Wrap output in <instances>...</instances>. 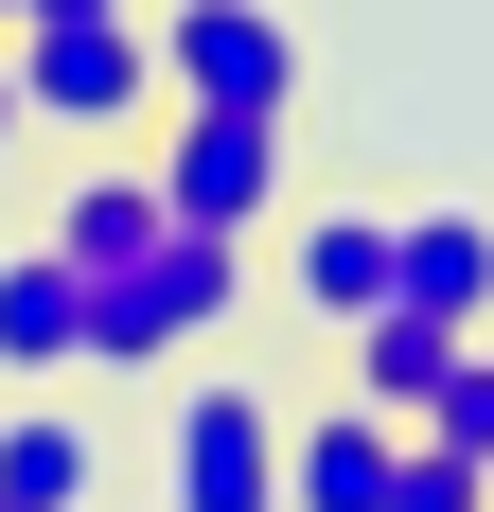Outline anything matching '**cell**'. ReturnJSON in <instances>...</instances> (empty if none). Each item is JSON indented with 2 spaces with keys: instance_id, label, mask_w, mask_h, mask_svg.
<instances>
[{
  "instance_id": "cell-1",
  "label": "cell",
  "mask_w": 494,
  "mask_h": 512,
  "mask_svg": "<svg viewBox=\"0 0 494 512\" xmlns=\"http://www.w3.org/2000/svg\"><path fill=\"white\" fill-rule=\"evenodd\" d=\"M159 195H177V230H230V248H265L300 195V106H159Z\"/></svg>"
},
{
  "instance_id": "cell-2",
  "label": "cell",
  "mask_w": 494,
  "mask_h": 512,
  "mask_svg": "<svg viewBox=\"0 0 494 512\" xmlns=\"http://www.w3.org/2000/svg\"><path fill=\"white\" fill-rule=\"evenodd\" d=\"M247 265L265 248H230V230H177V248H142V265H89V371H177L212 318L247 301Z\"/></svg>"
},
{
  "instance_id": "cell-3",
  "label": "cell",
  "mask_w": 494,
  "mask_h": 512,
  "mask_svg": "<svg viewBox=\"0 0 494 512\" xmlns=\"http://www.w3.org/2000/svg\"><path fill=\"white\" fill-rule=\"evenodd\" d=\"M159 106H300V18L283 0H142Z\"/></svg>"
},
{
  "instance_id": "cell-4",
  "label": "cell",
  "mask_w": 494,
  "mask_h": 512,
  "mask_svg": "<svg viewBox=\"0 0 494 512\" xmlns=\"http://www.w3.org/2000/svg\"><path fill=\"white\" fill-rule=\"evenodd\" d=\"M0 71H18L36 124H159V36L142 18H18Z\"/></svg>"
},
{
  "instance_id": "cell-5",
  "label": "cell",
  "mask_w": 494,
  "mask_h": 512,
  "mask_svg": "<svg viewBox=\"0 0 494 512\" xmlns=\"http://www.w3.org/2000/svg\"><path fill=\"white\" fill-rule=\"evenodd\" d=\"M159 495L177 512H283V407L247 371H195L177 389V442H159Z\"/></svg>"
},
{
  "instance_id": "cell-6",
  "label": "cell",
  "mask_w": 494,
  "mask_h": 512,
  "mask_svg": "<svg viewBox=\"0 0 494 512\" xmlns=\"http://www.w3.org/2000/svg\"><path fill=\"white\" fill-rule=\"evenodd\" d=\"M283 301L318 318V336H353V318H389L406 301V212H283Z\"/></svg>"
},
{
  "instance_id": "cell-7",
  "label": "cell",
  "mask_w": 494,
  "mask_h": 512,
  "mask_svg": "<svg viewBox=\"0 0 494 512\" xmlns=\"http://www.w3.org/2000/svg\"><path fill=\"white\" fill-rule=\"evenodd\" d=\"M389 477H406V424L371 389H336V407L283 424V512H389Z\"/></svg>"
},
{
  "instance_id": "cell-8",
  "label": "cell",
  "mask_w": 494,
  "mask_h": 512,
  "mask_svg": "<svg viewBox=\"0 0 494 512\" xmlns=\"http://www.w3.org/2000/svg\"><path fill=\"white\" fill-rule=\"evenodd\" d=\"M0 371H18V389H53V371H89V265L53 248H0Z\"/></svg>"
},
{
  "instance_id": "cell-9",
  "label": "cell",
  "mask_w": 494,
  "mask_h": 512,
  "mask_svg": "<svg viewBox=\"0 0 494 512\" xmlns=\"http://www.w3.org/2000/svg\"><path fill=\"white\" fill-rule=\"evenodd\" d=\"M53 248H71V265H142V248H177V195H159V159H142V142H106L89 177H71V212H53Z\"/></svg>"
},
{
  "instance_id": "cell-10",
  "label": "cell",
  "mask_w": 494,
  "mask_h": 512,
  "mask_svg": "<svg viewBox=\"0 0 494 512\" xmlns=\"http://www.w3.org/2000/svg\"><path fill=\"white\" fill-rule=\"evenodd\" d=\"M106 495V442L71 407H0V512H89Z\"/></svg>"
},
{
  "instance_id": "cell-11",
  "label": "cell",
  "mask_w": 494,
  "mask_h": 512,
  "mask_svg": "<svg viewBox=\"0 0 494 512\" xmlns=\"http://www.w3.org/2000/svg\"><path fill=\"white\" fill-rule=\"evenodd\" d=\"M406 301H424V318H459V336H477V318H494V212H406Z\"/></svg>"
},
{
  "instance_id": "cell-12",
  "label": "cell",
  "mask_w": 494,
  "mask_h": 512,
  "mask_svg": "<svg viewBox=\"0 0 494 512\" xmlns=\"http://www.w3.org/2000/svg\"><path fill=\"white\" fill-rule=\"evenodd\" d=\"M459 371V318H424V301H389V318H353V389L389 424H424V389Z\"/></svg>"
},
{
  "instance_id": "cell-13",
  "label": "cell",
  "mask_w": 494,
  "mask_h": 512,
  "mask_svg": "<svg viewBox=\"0 0 494 512\" xmlns=\"http://www.w3.org/2000/svg\"><path fill=\"white\" fill-rule=\"evenodd\" d=\"M424 442H459V460L494 477V336H459V371L424 389Z\"/></svg>"
},
{
  "instance_id": "cell-14",
  "label": "cell",
  "mask_w": 494,
  "mask_h": 512,
  "mask_svg": "<svg viewBox=\"0 0 494 512\" xmlns=\"http://www.w3.org/2000/svg\"><path fill=\"white\" fill-rule=\"evenodd\" d=\"M389 512H494V477L459 460V442H424V424H406V477H389Z\"/></svg>"
},
{
  "instance_id": "cell-15",
  "label": "cell",
  "mask_w": 494,
  "mask_h": 512,
  "mask_svg": "<svg viewBox=\"0 0 494 512\" xmlns=\"http://www.w3.org/2000/svg\"><path fill=\"white\" fill-rule=\"evenodd\" d=\"M18 18H142V0H18ZM18 18H0V36H18Z\"/></svg>"
},
{
  "instance_id": "cell-16",
  "label": "cell",
  "mask_w": 494,
  "mask_h": 512,
  "mask_svg": "<svg viewBox=\"0 0 494 512\" xmlns=\"http://www.w3.org/2000/svg\"><path fill=\"white\" fill-rule=\"evenodd\" d=\"M18 124H36V106H18V71H0V159H18Z\"/></svg>"
},
{
  "instance_id": "cell-17",
  "label": "cell",
  "mask_w": 494,
  "mask_h": 512,
  "mask_svg": "<svg viewBox=\"0 0 494 512\" xmlns=\"http://www.w3.org/2000/svg\"><path fill=\"white\" fill-rule=\"evenodd\" d=\"M0 18H18V0H0Z\"/></svg>"
}]
</instances>
